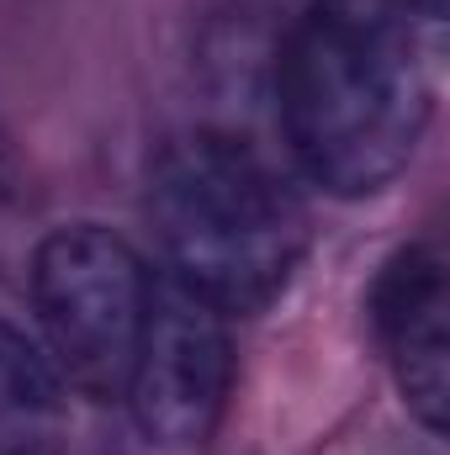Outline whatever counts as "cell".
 <instances>
[{"mask_svg": "<svg viewBox=\"0 0 450 455\" xmlns=\"http://www.w3.org/2000/svg\"><path fill=\"white\" fill-rule=\"evenodd\" d=\"M149 228L165 281L223 318L260 313L292 281L308 218L276 164L228 132H186L149 170Z\"/></svg>", "mask_w": 450, "mask_h": 455, "instance_id": "obj_2", "label": "cell"}, {"mask_svg": "<svg viewBox=\"0 0 450 455\" xmlns=\"http://www.w3.org/2000/svg\"><path fill=\"white\" fill-rule=\"evenodd\" d=\"M450 281L435 243H408L387 259L371 291V323L392 360L398 392L424 429H446L450 403Z\"/></svg>", "mask_w": 450, "mask_h": 455, "instance_id": "obj_5", "label": "cell"}, {"mask_svg": "<svg viewBox=\"0 0 450 455\" xmlns=\"http://www.w3.org/2000/svg\"><path fill=\"white\" fill-rule=\"evenodd\" d=\"M149 302V265L112 228H53L32 254V307L43 329V355L53 360L64 387L96 403L127 392Z\"/></svg>", "mask_w": 450, "mask_h": 455, "instance_id": "obj_3", "label": "cell"}, {"mask_svg": "<svg viewBox=\"0 0 450 455\" xmlns=\"http://www.w3.org/2000/svg\"><path fill=\"white\" fill-rule=\"evenodd\" d=\"M276 116L297 170L344 202L387 191L435 116V59L414 0H308L276 59Z\"/></svg>", "mask_w": 450, "mask_h": 455, "instance_id": "obj_1", "label": "cell"}, {"mask_svg": "<svg viewBox=\"0 0 450 455\" xmlns=\"http://www.w3.org/2000/svg\"><path fill=\"white\" fill-rule=\"evenodd\" d=\"M43 344L0 323V455H64L69 403Z\"/></svg>", "mask_w": 450, "mask_h": 455, "instance_id": "obj_6", "label": "cell"}, {"mask_svg": "<svg viewBox=\"0 0 450 455\" xmlns=\"http://www.w3.org/2000/svg\"><path fill=\"white\" fill-rule=\"evenodd\" d=\"M228 387H233L228 318L213 302L191 297L186 286L154 281L149 323L122 392L138 429L165 451H191L218 429Z\"/></svg>", "mask_w": 450, "mask_h": 455, "instance_id": "obj_4", "label": "cell"}, {"mask_svg": "<svg viewBox=\"0 0 450 455\" xmlns=\"http://www.w3.org/2000/svg\"><path fill=\"white\" fill-rule=\"evenodd\" d=\"M414 5H419L424 16H435V11H440V0H414Z\"/></svg>", "mask_w": 450, "mask_h": 455, "instance_id": "obj_7", "label": "cell"}]
</instances>
